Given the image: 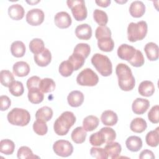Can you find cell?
<instances>
[{"mask_svg": "<svg viewBox=\"0 0 159 159\" xmlns=\"http://www.w3.org/2000/svg\"><path fill=\"white\" fill-rule=\"evenodd\" d=\"M116 73L118 78L119 86L122 91H129L133 89L135 80L129 66L125 63H119L116 68Z\"/></svg>", "mask_w": 159, "mask_h": 159, "instance_id": "obj_1", "label": "cell"}, {"mask_svg": "<svg viewBox=\"0 0 159 159\" xmlns=\"http://www.w3.org/2000/svg\"><path fill=\"white\" fill-rule=\"evenodd\" d=\"M76 117L70 111H65L56 119L53 124L55 132L58 135H65L75 124Z\"/></svg>", "mask_w": 159, "mask_h": 159, "instance_id": "obj_2", "label": "cell"}, {"mask_svg": "<svg viewBox=\"0 0 159 159\" xmlns=\"http://www.w3.org/2000/svg\"><path fill=\"white\" fill-rule=\"evenodd\" d=\"M148 26L144 20L137 23L130 22L127 27V38L131 42H135L143 39L147 34Z\"/></svg>", "mask_w": 159, "mask_h": 159, "instance_id": "obj_3", "label": "cell"}, {"mask_svg": "<svg viewBox=\"0 0 159 159\" xmlns=\"http://www.w3.org/2000/svg\"><path fill=\"white\" fill-rule=\"evenodd\" d=\"M91 63L103 76H109L112 73V65L109 58L102 54L96 53L91 59Z\"/></svg>", "mask_w": 159, "mask_h": 159, "instance_id": "obj_4", "label": "cell"}, {"mask_svg": "<svg viewBox=\"0 0 159 159\" xmlns=\"http://www.w3.org/2000/svg\"><path fill=\"white\" fill-rule=\"evenodd\" d=\"M7 119L11 124L23 127L30 122V115L27 110L16 107L8 112Z\"/></svg>", "mask_w": 159, "mask_h": 159, "instance_id": "obj_5", "label": "cell"}, {"mask_svg": "<svg viewBox=\"0 0 159 159\" xmlns=\"http://www.w3.org/2000/svg\"><path fill=\"white\" fill-rule=\"evenodd\" d=\"M66 4L76 20L81 21L87 17V9L83 0H68Z\"/></svg>", "mask_w": 159, "mask_h": 159, "instance_id": "obj_6", "label": "cell"}, {"mask_svg": "<svg viewBox=\"0 0 159 159\" xmlns=\"http://www.w3.org/2000/svg\"><path fill=\"white\" fill-rule=\"evenodd\" d=\"M99 81L98 75L91 68H85L82 70L76 77V82L81 86H94Z\"/></svg>", "mask_w": 159, "mask_h": 159, "instance_id": "obj_7", "label": "cell"}, {"mask_svg": "<svg viewBox=\"0 0 159 159\" xmlns=\"http://www.w3.org/2000/svg\"><path fill=\"white\" fill-rule=\"evenodd\" d=\"M53 150L57 155L62 157H67L72 154L73 147L68 140H59L53 143Z\"/></svg>", "mask_w": 159, "mask_h": 159, "instance_id": "obj_8", "label": "cell"}, {"mask_svg": "<svg viewBox=\"0 0 159 159\" xmlns=\"http://www.w3.org/2000/svg\"><path fill=\"white\" fill-rule=\"evenodd\" d=\"M45 15L42 10L40 9H32L29 11L26 14L27 22L33 26L40 25L44 20Z\"/></svg>", "mask_w": 159, "mask_h": 159, "instance_id": "obj_9", "label": "cell"}, {"mask_svg": "<svg viewBox=\"0 0 159 159\" xmlns=\"http://www.w3.org/2000/svg\"><path fill=\"white\" fill-rule=\"evenodd\" d=\"M135 52L136 49L134 47L126 43H123L118 47L117 53L120 59L129 61L134 57Z\"/></svg>", "mask_w": 159, "mask_h": 159, "instance_id": "obj_10", "label": "cell"}, {"mask_svg": "<svg viewBox=\"0 0 159 159\" xmlns=\"http://www.w3.org/2000/svg\"><path fill=\"white\" fill-rule=\"evenodd\" d=\"M55 25L60 29H66L69 27L72 22L70 14L65 11L57 12L54 17Z\"/></svg>", "mask_w": 159, "mask_h": 159, "instance_id": "obj_11", "label": "cell"}, {"mask_svg": "<svg viewBox=\"0 0 159 159\" xmlns=\"http://www.w3.org/2000/svg\"><path fill=\"white\" fill-rule=\"evenodd\" d=\"M150 102L148 99L137 98L132 102V111L136 114H143L149 108Z\"/></svg>", "mask_w": 159, "mask_h": 159, "instance_id": "obj_12", "label": "cell"}, {"mask_svg": "<svg viewBox=\"0 0 159 159\" xmlns=\"http://www.w3.org/2000/svg\"><path fill=\"white\" fill-rule=\"evenodd\" d=\"M34 61L38 66L44 67L47 66L52 60L51 52L48 48L45 49L40 53L34 55Z\"/></svg>", "mask_w": 159, "mask_h": 159, "instance_id": "obj_13", "label": "cell"}, {"mask_svg": "<svg viewBox=\"0 0 159 159\" xmlns=\"http://www.w3.org/2000/svg\"><path fill=\"white\" fill-rule=\"evenodd\" d=\"M75 34L79 39L88 40L92 36L91 27L88 24H80L75 29Z\"/></svg>", "mask_w": 159, "mask_h": 159, "instance_id": "obj_14", "label": "cell"}, {"mask_svg": "<svg viewBox=\"0 0 159 159\" xmlns=\"http://www.w3.org/2000/svg\"><path fill=\"white\" fill-rule=\"evenodd\" d=\"M145 12V6L141 1H133L129 7V12L133 17H141Z\"/></svg>", "mask_w": 159, "mask_h": 159, "instance_id": "obj_15", "label": "cell"}, {"mask_svg": "<svg viewBox=\"0 0 159 159\" xmlns=\"http://www.w3.org/2000/svg\"><path fill=\"white\" fill-rule=\"evenodd\" d=\"M67 101L70 106L77 107L83 104L84 101V95L80 91H72L68 95Z\"/></svg>", "mask_w": 159, "mask_h": 159, "instance_id": "obj_16", "label": "cell"}, {"mask_svg": "<svg viewBox=\"0 0 159 159\" xmlns=\"http://www.w3.org/2000/svg\"><path fill=\"white\" fill-rule=\"evenodd\" d=\"M12 71L13 73L17 76H26L30 72V66L27 62L20 61L14 64Z\"/></svg>", "mask_w": 159, "mask_h": 159, "instance_id": "obj_17", "label": "cell"}, {"mask_svg": "<svg viewBox=\"0 0 159 159\" xmlns=\"http://www.w3.org/2000/svg\"><path fill=\"white\" fill-rule=\"evenodd\" d=\"M25 14L24 7L19 4H14L8 8V14L9 17L15 20L22 19Z\"/></svg>", "mask_w": 159, "mask_h": 159, "instance_id": "obj_18", "label": "cell"}, {"mask_svg": "<svg viewBox=\"0 0 159 159\" xmlns=\"http://www.w3.org/2000/svg\"><path fill=\"white\" fill-rule=\"evenodd\" d=\"M101 120L105 125L113 126L117 122L118 117L117 114L113 111L106 110L102 113Z\"/></svg>", "mask_w": 159, "mask_h": 159, "instance_id": "obj_19", "label": "cell"}, {"mask_svg": "<svg viewBox=\"0 0 159 159\" xmlns=\"http://www.w3.org/2000/svg\"><path fill=\"white\" fill-rule=\"evenodd\" d=\"M138 91L139 94L143 96H151L155 92L154 84L150 81H143L140 83L139 86Z\"/></svg>", "mask_w": 159, "mask_h": 159, "instance_id": "obj_20", "label": "cell"}, {"mask_svg": "<svg viewBox=\"0 0 159 159\" xmlns=\"http://www.w3.org/2000/svg\"><path fill=\"white\" fill-rule=\"evenodd\" d=\"M107 154L108 158H117L120 155L122 147L118 142H109L106 144L104 148Z\"/></svg>", "mask_w": 159, "mask_h": 159, "instance_id": "obj_21", "label": "cell"}, {"mask_svg": "<svg viewBox=\"0 0 159 159\" xmlns=\"http://www.w3.org/2000/svg\"><path fill=\"white\" fill-rule=\"evenodd\" d=\"M125 145L130 151L136 152L139 151L142 147V140L138 136H130L125 141Z\"/></svg>", "mask_w": 159, "mask_h": 159, "instance_id": "obj_22", "label": "cell"}, {"mask_svg": "<svg viewBox=\"0 0 159 159\" xmlns=\"http://www.w3.org/2000/svg\"><path fill=\"white\" fill-rule=\"evenodd\" d=\"M144 51L150 61H155L158 58V47L153 42L147 43L145 47Z\"/></svg>", "mask_w": 159, "mask_h": 159, "instance_id": "obj_23", "label": "cell"}, {"mask_svg": "<svg viewBox=\"0 0 159 159\" xmlns=\"http://www.w3.org/2000/svg\"><path fill=\"white\" fill-rule=\"evenodd\" d=\"M53 116V111L52 108L48 106H43L39 109L35 113L36 120L43 122L49 121Z\"/></svg>", "mask_w": 159, "mask_h": 159, "instance_id": "obj_24", "label": "cell"}, {"mask_svg": "<svg viewBox=\"0 0 159 159\" xmlns=\"http://www.w3.org/2000/svg\"><path fill=\"white\" fill-rule=\"evenodd\" d=\"M99 119L93 115L86 117L83 121V127L86 132H91L96 129L99 125Z\"/></svg>", "mask_w": 159, "mask_h": 159, "instance_id": "obj_25", "label": "cell"}, {"mask_svg": "<svg viewBox=\"0 0 159 159\" xmlns=\"http://www.w3.org/2000/svg\"><path fill=\"white\" fill-rule=\"evenodd\" d=\"M147 127L146 121L141 117H136L134 119L130 125V129L132 132L135 133H142L144 132Z\"/></svg>", "mask_w": 159, "mask_h": 159, "instance_id": "obj_26", "label": "cell"}, {"mask_svg": "<svg viewBox=\"0 0 159 159\" xmlns=\"http://www.w3.org/2000/svg\"><path fill=\"white\" fill-rule=\"evenodd\" d=\"M11 52L12 55L15 57H22L25 53V46L21 41H14L11 45Z\"/></svg>", "mask_w": 159, "mask_h": 159, "instance_id": "obj_27", "label": "cell"}, {"mask_svg": "<svg viewBox=\"0 0 159 159\" xmlns=\"http://www.w3.org/2000/svg\"><path fill=\"white\" fill-rule=\"evenodd\" d=\"M28 99L32 104H39L42 102L44 98L43 93L39 88H32L28 89Z\"/></svg>", "mask_w": 159, "mask_h": 159, "instance_id": "obj_28", "label": "cell"}, {"mask_svg": "<svg viewBox=\"0 0 159 159\" xmlns=\"http://www.w3.org/2000/svg\"><path fill=\"white\" fill-rule=\"evenodd\" d=\"M87 135L86 131L82 127H76L71 132V137L76 143H82L85 141Z\"/></svg>", "mask_w": 159, "mask_h": 159, "instance_id": "obj_29", "label": "cell"}, {"mask_svg": "<svg viewBox=\"0 0 159 159\" xmlns=\"http://www.w3.org/2000/svg\"><path fill=\"white\" fill-rule=\"evenodd\" d=\"M159 127L155 130L148 132L145 137V141L148 145L152 147H156L159 143Z\"/></svg>", "mask_w": 159, "mask_h": 159, "instance_id": "obj_30", "label": "cell"}, {"mask_svg": "<svg viewBox=\"0 0 159 159\" xmlns=\"http://www.w3.org/2000/svg\"><path fill=\"white\" fill-rule=\"evenodd\" d=\"M98 46L103 52H111L114 47V42L111 37H105L98 40Z\"/></svg>", "mask_w": 159, "mask_h": 159, "instance_id": "obj_31", "label": "cell"}, {"mask_svg": "<svg viewBox=\"0 0 159 159\" xmlns=\"http://www.w3.org/2000/svg\"><path fill=\"white\" fill-rule=\"evenodd\" d=\"M55 88V81L48 78H45L40 80L39 84V89L42 93H47L54 91Z\"/></svg>", "mask_w": 159, "mask_h": 159, "instance_id": "obj_32", "label": "cell"}, {"mask_svg": "<svg viewBox=\"0 0 159 159\" xmlns=\"http://www.w3.org/2000/svg\"><path fill=\"white\" fill-rule=\"evenodd\" d=\"M15 149V144L9 139H3L0 142V152L7 155L13 153Z\"/></svg>", "mask_w": 159, "mask_h": 159, "instance_id": "obj_33", "label": "cell"}, {"mask_svg": "<svg viewBox=\"0 0 159 159\" xmlns=\"http://www.w3.org/2000/svg\"><path fill=\"white\" fill-rule=\"evenodd\" d=\"M29 48L34 55L39 54L45 49L44 42L40 39H34L29 43Z\"/></svg>", "mask_w": 159, "mask_h": 159, "instance_id": "obj_34", "label": "cell"}, {"mask_svg": "<svg viewBox=\"0 0 159 159\" xmlns=\"http://www.w3.org/2000/svg\"><path fill=\"white\" fill-rule=\"evenodd\" d=\"M94 21L100 26H105L108 22V17L106 12L96 9L93 12Z\"/></svg>", "mask_w": 159, "mask_h": 159, "instance_id": "obj_35", "label": "cell"}, {"mask_svg": "<svg viewBox=\"0 0 159 159\" xmlns=\"http://www.w3.org/2000/svg\"><path fill=\"white\" fill-rule=\"evenodd\" d=\"M68 60L73 65L74 70L76 71L83 66L85 61V58L79 54L73 53V54L69 57Z\"/></svg>", "mask_w": 159, "mask_h": 159, "instance_id": "obj_36", "label": "cell"}, {"mask_svg": "<svg viewBox=\"0 0 159 159\" xmlns=\"http://www.w3.org/2000/svg\"><path fill=\"white\" fill-rule=\"evenodd\" d=\"M60 74L64 77H68L71 75L74 71V68L71 63L68 61H63L58 68Z\"/></svg>", "mask_w": 159, "mask_h": 159, "instance_id": "obj_37", "label": "cell"}, {"mask_svg": "<svg viewBox=\"0 0 159 159\" xmlns=\"http://www.w3.org/2000/svg\"><path fill=\"white\" fill-rule=\"evenodd\" d=\"M10 93L16 97L20 96L23 94L24 88L23 84L19 81H14L9 87Z\"/></svg>", "mask_w": 159, "mask_h": 159, "instance_id": "obj_38", "label": "cell"}, {"mask_svg": "<svg viewBox=\"0 0 159 159\" xmlns=\"http://www.w3.org/2000/svg\"><path fill=\"white\" fill-rule=\"evenodd\" d=\"M1 83L5 87H9L11 83L14 81L12 73L9 70H1L0 73Z\"/></svg>", "mask_w": 159, "mask_h": 159, "instance_id": "obj_39", "label": "cell"}, {"mask_svg": "<svg viewBox=\"0 0 159 159\" xmlns=\"http://www.w3.org/2000/svg\"><path fill=\"white\" fill-rule=\"evenodd\" d=\"M91 52V48L89 45L84 43H78L73 50V53L79 54L83 57L85 59L89 56Z\"/></svg>", "mask_w": 159, "mask_h": 159, "instance_id": "obj_40", "label": "cell"}, {"mask_svg": "<svg viewBox=\"0 0 159 159\" xmlns=\"http://www.w3.org/2000/svg\"><path fill=\"white\" fill-rule=\"evenodd\" d=\"M17 158L19 159H26V158H39L38 156L35 155L31 149L27 146H22L20 147L17 153Z\"/></svg>", "mask_w": 159, "mask_h": 159, "instance_id": "obj_41", "label": "cell"}, {"mask_svg": "<svg viewBox=\"0 0 159 159\" xmlns=\"http://www.w3.org/2000/svg\"><path fill=\"white\" fill-rule=\"evenodd\" d=\"M99 131L103 135L104 143H106L113 142V140H114L116 138V133L115 130L111 127H102Z\"/></svg>", "mask_w": 159, "mask_h": 159, "instance_id": "obj_42", "label": "cell"}, {"mask_svg": "<svg viewBox=\"0 0 159 159\" xmlns=\"http://www.w3.org/2000/svg\"><path fill=\"white\" fill-rule=\"evenodd\" d=\"M33 130L39 135H44L47 133L48 127L46 122L36 120L33 124Z\"/></svg>", "mask_w": 159, "mask_h": 159, "instance_id": "obj_43", "label": "cell"}, {"mask_svg": "<svg viewBox=\"0 0 159 159\" xmlns=\"http://www.w3.org/2000/svg\"><path fill=\"white\" fill-rule=\"evenodd\" d=\"M129 62L133 66H135V67L142 66L144 64L145 59L141 51L136 49V52L134 57Z\"/></svg>", "mask_w": 159, "mask_h": 159, "instance_id": "obj_44", "label": "cell"}, {"mask_svg": "<svg viewBox=\"0 0 159 159\" xmlns=\"http://www.w3.org/2000/svg\"><path fill=\"white\" fill-rule=\"evenodd\" d=\"M96 38L98 40L105 37H111V31L107 26H99L95 32Z\"/></svg>", "mask_w": 159, "mask_h": 159, "instance_id": "obj_45", "label": "cell"}, {"mask_svg": "<svg viewBox=\"0 0 159 159\" xmlns=\"http://www.w3.org/2000/svg\"><path fill=\"white\" fill-rule=\"evenodd\" d=\"M89 142L93 146H101L104 143L103 135L100 131L93 134L89 137Z\"/></svg>", "mask_w": 159, "mask_h": 159, "instance_id": "obj_46", "label": "cell"}, {"mask_svg": "<svg viewBox=\"0 0 159 159\" xmlns=\"http://www.w3.org/2000/svg\"><path fill=\"white\" fill-rule=\"evenodd\" d=\"M91 155L98 159H107L108 158L107 154L104 148L92 147L90 150Z\"/></svg>", "mask_w": 159, "mask_h": 159, "instance_id": "obj_47", "label": "cell"}, {"mask_svg": "<svg viewBox=\"0 0 159 159\" xmlns=\"http://www.w3.org/2000/svg\"><path fill=\"white\" fill-rule=\"evenodd\" d=\"M148 120L153 124L159 122V106L155 105L153 106L148 113Z\"/></svg>", "mask_w": 159, "mask_h": 159, "instance_id": "obj_48", "label": "cell"}, {"mask_svg": "<svg viewBox=\"0 0 159 159\" xmlns=\"http://www.w3.org/2000/svg\"><path fill=\"white\" fill-rule=\"evenodd\" d=\"M41 79L37 76H33L27 81V87L28 89L32 88H39V84Z\"/></svg>", "mask_w": 159, "mask_h": 159, "instance_id": "obj_49", "label": "cell"}, {"mask_svg": "<svg viewBox=\"0 0 159 159\" xmlns=\"http://www.w3.org/2000/svg\"><path fill=\"white\" fill-rule=\"evenodd\" d=\"M0 109L1 111H6L11 106V101L9 98L6 95H2L0 97Z\"/></svg>", "mask_w": 159, "mask_h": 159, "instance_id": "obj_50", "label": "cell"}, {"mask_svg": "<svg viewBox=\"0 0 159 159\" xmlns=\"http://www.w3.org/2000/svg\"><path fill=\"white\" fill-rule=\"evenodd\" d=\"M139 158H140V159H153V158H155V155L151 150H144L140 152V155H139Z\"/></svg>", "mask_w": 159, "mask_h": 159, "instance_id": "obj_51", "label": "cell"}, {"mask_svg": "<svg viewBox=\"0 0 159 159\" xmlns=\"http://www.w3.org/2000/svg\"><path fill=\"white\" fill-rule=\"evenodd\" d=\"M95 2L99 6H101L102 7H106L109 6L111 1L110 0H99V1H96Z\"/></svg>", "mask_w": 159, "mask_h": 159, "instance_id": "obj_52", "label": "cell"}, {"mask_svg": "<svg viewBox=\"0 0 159 159\" xmlns=\"http://www.w3.org/2000/svg\"><path fill=\"white\" fill-rule=\"evenodd\" d=\"M39 1H27V3H29L30 4H36L37 2H39Z\"/></svg>", "mask_w": 159, "mask_h": 159, "instance_id": "obj_53", "label": "cell"}]
</instances>
